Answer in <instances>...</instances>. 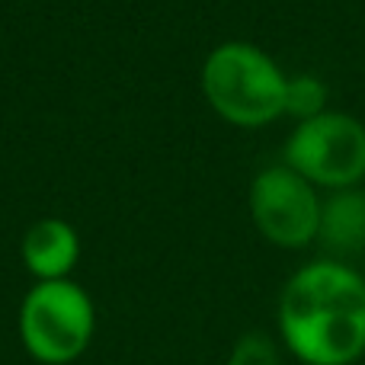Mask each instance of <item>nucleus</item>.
<instances>
[{
    "mask_svg": "<svg viewBox=\"0 0 365 365\" xmlns=\"http://www.w3.org/2000/svg\"><path fill=\"white\" fill-rule=\"evenodd\" d=\"M23 263L38 282L48 279H68L71 269L81 259V237H77L74 225L64 218H38L23 234Z\"/></svg>",
    "mask_w": 365,
    "mask_h": 365,
    "instance_id": "6",
    "label": "nucleus"
},
{
    "mask_svg": "<svg viewBox=\"0 0 365 365\" xmlns=\"http://www.w3.org/2000/svg\"><path fill=\"white\" fill-rule=\"evenodd\" d=\"M317 240L336 257H353L365 250V192L362 189H336L321 208Z\"/></svg>",
    "mask_w": 365,
    "mask_h": 365,
    "instance_id": "7",
    "label": "nucleus"
},
{
    "mask_svg": "<svg viewBox=\"0 0 365 365\" xmlns=\"http://www.w3.org/2000/svg\"><path fill=\"white\" fill-rule=\"evenodd\" d=\"M227 365H282L279 359V346L272 336L266 334H244L234 343Z\"/></svg>",
    "mask_w": 365,
    "mask_h": 365,
    "instance_id": "9",
    "label": "nucleus"
},
{
    "mask_svg": "<svg viewBox=\"0 0 365 365\" xmlns=\"http://www.w3.org/2000/svg\"><path fill=\"white\" fill-rule=\"evenodd\" d=\"M285 167L324 189H356L365 180V125L346 113L304 119L285 141Z\"/></svg>",
    "mask_w": 365,
    "mask_h": 365,
    "instance_id": "4",
    "label": "nucleus"
},
{
    "mask_svg": "<svg viewBox=\"0 0 365 365\" xmlns=\"http://www.w3.org/2000/svg\"><path fill=\"white\" fill-rule=\"evenodd\" d=\"M202 96L218 119L237 128H263L285 115L289 77L253 42H221L202 61Z\"/></svg>",
    "mask_w": 365,
    "mask_h": 365,
    "instance_id": "2",
    "label": "nucleus"
},
{
    "mask_svg": "<svg viewBox=\"0 0 365 365\" xmlns=\"http://www.w3.org/2000/svg\"><path fill=\"white\" fill-rule=\"evenodd\" d=\"M317 186L292 167L276 164L259 170L250 182V218L257 231L282 250H302L314 244L321 231Z\"/></svg>",
    "mask_w": 365,
    "mask_h": 365,
    "instance_id": "5",
    "label": "nucleus"
},
{
    "mask_svg": "<svg viewBox=\"0 0 365 365\" xmlns=\"http://www.w3.org/2000/svg\"><path fill=\"white\" fill-rule=\"evenodd\" d=\"M96 311L90 295L71 279L36 282L19 304V336L32 359L45 365L74 362L90 346Z\"/></svg>",
    "mask_w": 365,
    "mask_h": 365,
    "instance_id": "3",
    "label": "nucleus"
},
{
    "mask_svg": "<svg viewBox=\"0 0 365 365\" xmlns=\"http://www.w3.org/2000/svg\"><path fill=\"white\" fill-rule=\"evenodd\" d=\"M327 87L324 81H317L314 74H298L289 77L285 87V115H295L298 122L314 119V115L327 113Z\"/></svg>",
    "mask_w": 365,
    "mask_h": 365,
    "instance_id": "8",
    "label": "nucleus"
},
{
    "mask_svg": "<svg viewBox=\"0 0 365 365\" xmlns=\"http://www.w3.org/2000/svg\"><path fill=\"white\" fill-rule=\"evenodd\" d=\"M276 321L302 365H356L365 356V276L346 259H311L282 285Z\"/></svg>",
    "mask_w": 365,
    "mask_h": 365,
    "instance_id": "1",
    "label": "nucleus"
}]
</instances>
